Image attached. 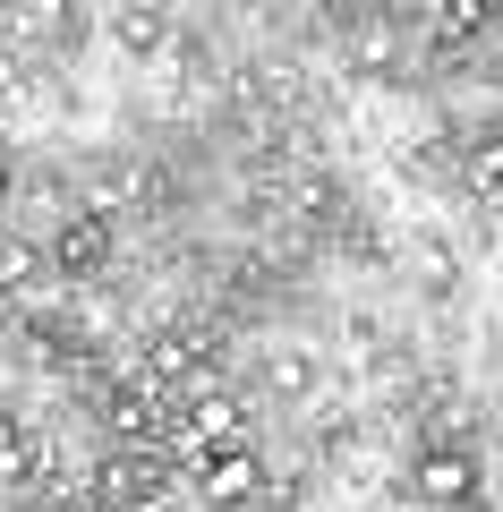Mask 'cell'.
<instances>
[{"instance_id": "6da1fadb", "label": "cell", "mask_w": 503, "mask_h": 512, "mask_svg": "<svg viewBox=\"0 0 503 512\" xmlns=\"http://www.w3.org/2000/svg\"><path fill=\"white\" fill-rule=\"evenodd\" d=\"M197 495H205V504H222V512L248 504V495H256V453H248V444H222V453L197 470Z\"/></svg>"}, {"instance_id": "7a4b0ae2", "label": "cell", "mask_w": 503, "mask_h": 512, "mask_svg": "<svg viewBox=\"0 0 503 512\" xmlns=\"http://www.w3.org/2000/svg\"><path fill=\"white\" fill-rule=\"evenodd\" d=\"M103 256H111V222L103 214H77L69 231L52 239V265H60V274H94Z\"/></svg>"}, {"instance_id": "3957f363", "label": "cell", "mask_w": 503, "mask_h": 512, "mask_svg": "<svg viewBox=\"0 0 503 512\" xmlns=\"http://www.w3.org/2000/svg\"><path fill=\"white\" fill-rule=\"evenodd\" d=\"M469 487H478L469 453H427L418 461V495H427V504H469Z\"/></svg>"}, {"instance_id": "277c9868", "label": "cell", "mask_w": 503, "mask_h": 512, "mask_svg": "<svg viewBox=\"0 0 503 512\" xmlns=\"http://www.w3.org/2000/svg\"><path fill=\"white\" fill-rule=\"evenodd\" d=\"M43 282V256L26 239H0V291H35Z\"/></svg>"}, {"instance_id": "5b68a950", "label": "cell", "mask_w": 503, "mask_h": 512, "mask_svg": "<svg viewBox=\"0 0 503 512\" xmlns=\"http://www.w3.org/2000/svg\"><path fill=\"white\" fill-rule=\"evenodd\" d=\"M9 470H26V436H18L9 419H0V478H9Z\"/></svg>"}, {"instance_id": "8992f818", "label": "cell", "mask_w": 503, "mask_h": 512, "mask_svg": "<svg viewBox=\"0 0 503 512\" xmlns=\"http://www.w3.org/2000/svg\"><path fill=\"white\" fill-rule=\"evenodd\" d=\"M120 35H128V43H137V52H154V43H162V35H171V26H162V18H128V26H120Z\"/></svg>"}, {"instance_id": "52a82bcc", "label": "cell", "mask_w": 503, "mask_h": 512, "mask_svg": "<svg viewBox=\"0 0 503 512\" xmlns=\"http://www.w3.org/2000/svg\"><path fill=\"white\" fill-rule=\"evenodd\" d=\"M273 384H290V393H307V359H299V350H282V359H273Z\"/></svg>"}, {"instance_id": "ba28073f", "label": "cell", "mask_w": 503, "mask_h": 512, "mask_svg": "<svg viewBox=\"0 0 503 512\" xmlns=\"http://www.w3.org/2000/svg\"><path fill=\"white\" fill-rule=\"evenodd\" d=\"M0 197H9V171H0Z\"/></svg>"}]
</instances>
